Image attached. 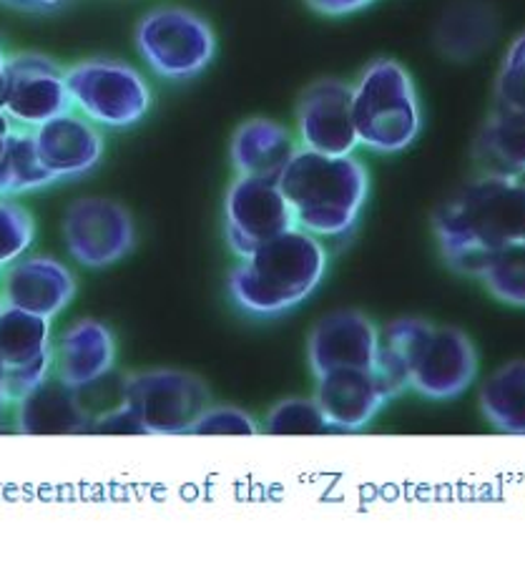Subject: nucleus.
<instances>
[{
    "instance_id": "1",
    "label": "nucleus",
    "mask_w": 525,
    "mask_h": 563,
    "mask_svg": "<svg viewBox=\"0 0 525 563\" xmlns=\"http://www.w3.org/2000/svg\"><path fill=\"white\" fill-rule=\"evenodd\" d=\"M433 234L448 267L478 279L490 260L525 240V179L478 172L435 209Z\"/></svg>"
},
{
    "instance_id": "2",
    "label": "nucleus",
    "mask_w": 525,
    "mask_h": 563,
    "mask_svg": "<svg viewBox=\"0 0 525 563\" xmlns=\"http://www.w3.org/2000/svg\"><path fill=\"white\" fill-rule=\"evenodd\" d=\"M375 367L398 398L413 390L420 398L445 402L476 385L480 352L466 330L402 317L382 330Z\"/></svg>"
},
{
    "instance_id": "3",
    "label": "nucleus",
    "mask_w": 525,
    "mask_h": 563,
    "mask_svg": "<svg viewBox=\"0 0 525 563\" xmlns=\"http://www.w3.org/2000/svg\"><path fill=\"white\" fill-rule=\"evenodd\" d=\"M294 227L317 240H339L357 227L370 197V172L355 154L332 156L300 146L277 179Z\"/></svg>"
},
{
    "instance_id": "4",
    "label": "nucleus",
    "mask_w": 525,
    "mask_h": 563,
    "mask_svg": "<svg viewBox=\"0 0 525 563\" xmlns=\"http://www.w3.org/2000/svg\"><path fill=\"white\" fill-rule=\"evenodd\" d=\"M239 260L230 275V295L244 312L257 317L300 307L325 282L329 262L322 240L297 227Z\"/></svg>"
},
{
    "instance_id": "5",
    "label": "nucleus",
    "mask_w": 525,
    "mask_h": 563,
    "mask_svg": "<svg viewBox=\"0 0 525 563\" xmlns=\"http://www.w3.org/2000/svg\"><path fill=\"white\" fill-rule=\"evenodd\" d=\"M357 141L367 152L402 154L423 134V103L410 70L392 58H378L353 84Z\"/></svg>"
},
{
    "instance_id": "6",
    "label": "nucleus",
    "mask_w": 525,
    "mask_h": 563,
    "mask_svg": "<svg viewBox=\"0 0 525 563\" xmlns=\"http://www.w3.org/2000/svg\"><path fill=\"white\" fill-rule=\"evenodd\" d=\"M136 46L154 74L187 81L212 64L216 38L201 15L187 8H159L138 23Z\"/></svg>"
},
{
    "instance_id": "7",
    "label": "nucleus",
    "mask_w": 525,
    "mask_h": 563,
    "mask_svg": "<svg viewBox=\"0 0 525 563\" xmlns=\"http://www.w3.org/2000/svg\"><path fill=\"white\" fill-rule=\"evenodd\" d=\"M126 408L146 435L191 433L209 408V390L199 377L181 369H148L126 380Z\"/></svg>"
},
{
    "instance_id": "8",
    "label": "nucleus",
    "mask_w": 525,
    "mask_h": 563,
    "mask_svg": "<svg viewBox=\"0 0 525 563\" xmlns=\"http://www.w3.org/2000/svg\"><path fill=\"white\" fill-rule=\"evenodd\" d=\"M71 101L103 126L124 129L142 121L152 103V91L136 68L119 60H89L66 74Z\"/></svg>"
},
{
    "instance_id": "9",
    "label": "nucleus",
    "mask_w": 525,
    "mask_h": 563,
    "mask_svg": "<svg viewBox=\"0 0 525 563\" xmlns=\"http://www.w3.org/2000/svg\"><path fill=\"white\" fill-rule=\"evenodd\" d=\"M224 227L236 257H247L257 246L294 229V217L277 181L239 176L224 201Z\"/></svg>"
},
{
    "instance_id": "10",
    "label": "nucleus",
    "mask_w": 525,
    "mask_h": 563,
    "mask_svg": "<svg viewBox=\"0 0 525 563\" xmlns=\"http://www.w3.org/2000/svg\"><path fill=\"white\" fill-rule=\"evenodd\" d=\"M297 141L320 154H355L360 141L353 117V84L322 78L302 93L297 106Z\"/></svg>"
},
{
    "instance_id": "11",
    "label": "nucleus",
    "mask_w": 525,
    "mask_h": 563,
    "mask_svg": "<svg viewBox=\"0 0 525 563\" xmlns=\"http://www.w3.org/2000/svg\"><path fill=\"white\" fill-rule=\"evenodd\" d=\"M64 232L74 257L89 267L124 260L136 240L134 219L109 199H81L68 207Z\"/></svg>"
},
{
    "instance_id": "12",
    "label": "nucleus",
    "mask_w": 525,
    "mask_h": 563,
    "mask_svg": "<svg viewBox=\"0 0 525 563\" xmlns=\"http://www.w3.org/2000/svg\"><path fill=\"white\" fill-rule=\"evenodd\" d=\"M317 400L327 426L345 433L365 430L370 422L398 398L378 367L335 369V373L314 377Z\"/></svg>"
},
{
    "instance_id": "13",
    "label": "nucleus",
    "mask_w": 525,
    "mask_h": 563,
    "mask_svg": "<svg viewBox=\"0 0 525 563\" xmlns=\"http://www.w3.org/2000/svg\"><path fill=\"white\" fill-rule=\"evenodd\" d=\"M382 330L360 310H335L314 324L308 338V363L314 377L335 369L375 367Z\"/></svg>"
},
{
    "instance_id": "14",
    "label": "nucleus",
    "mask_w": 525,
    "mask_h": 563,
    "mask_svg": "<svg viewBox=\"0 0 525 563\" xmlns=\"http://www.w3.org/2000/svg\"><path fill=\"white\" fill-rule=\"evenodd\" d=\"M71 103L66 74H60L54 60L33 56V53L5 60V88L0 109L8 117L41 126L51 119L64 117Z\"/></svg>"
},
{
    "instance_id": "15",
    "label": "nucleus",
    "mask_w": 525,
    "mask_h": 563,
    "mask_svg": "<svg viewBox=\"0 0 525 563\" xmlns=\"http://www.w3.org/2000/svg\"><path fill=\"white\" fill-rule=\"evenodd\" d=\"M0 363L5 367L8 402L23 400L51 363L48 317L19 307L0 310Z\"/></svg>"
},
{
    "instance_id": "16",
    "label": "nucleus",
    "mask_w": 525,
    "mask_h": 563,
    "mask_svg": "<svg viewBox=\"0 0 525 563\" xmlns=\"http://www.w3.org/2000/svg\"><path fill=\"white\" fill-rule=\"evenodd\" d=\"M501 13L488 0H453L433 29V46L450 64H472L495 46Z\"/></svg>"
},
{
    "instance_id": "17",
    "label": "nucleus",
    "mask_w": 525,
    "mask_h": 563,
    "mask_svg": "<svg viewBox=\"0 0 525 563\" xmlns=\"http://www.w3.org/2000/svg\"><path fill=\"white\" fill-rule=\"evenodd\" d=\"M36 152L43 169L58 179V176H76L93 169L103 154V141L89 123L64 113L41 123L36 131Z\"/></svg>"
},
{
    "instance_id": "18",
    "label": "nucleus",
    "mask_w": 525,
    "mask_h": 563,
    "mask_svg": "<svg viewBox=\"0 0 525 563\" xmlns=\"http://www.w3.org/2000/svg\"><path fill=\"white\" fill-rule=\"evenodd\" d=\"M300 148L290 129L269 119H252L232 139V164L239 176L277 181Z\"/></svg>"
},
{
    "instance_id": "19",
    "label": "nucleus",
    "mask_w": 525,
    "mask_h": 563,
    "mask_svg": "<svg viewBox=\"0 0 525 563\" xmlns=\"http://www.w3.org/2000/svg\"><path fill=\"white\" fill-rule=\"evenodd\" d=\"M76 292L71 272L51 260L19 264L5 285V299L19 310L54 317L71 302Z\"/></svg>"
},
{
    "instance_id": "20",
    "label": "nucleus",
    "mask_w": 525,
    "mask_h": 563,
    "mask_svg": "<svg viewBox=\"0 0 525 563\" xmlns=\"http://www.w3.org/2000/svg\"><path fill=\"white\" fill-rule=\"evenodd\" d=\"M472 158L483 174L525 179V111L493 106L472 144Z\"/></svg>"
},
{
    "instance_id": "21",
    "label": "nucleus",
    "mask_w": 525,
    "mask_h": 563,
    "mask_svg": "<svg viewBox=\"0 0 525 563\" xmlns=\"http://www.w3.org/2000/svg\"><path fill=\"white\" fill-rule=\"evenodd\" d=\"M58 377L66 385L78 387L113 369L116 342L99 322H78L58 340L54 350Z\"/></svg>"
},
{
    "instance_id": "22",
    "label": "nucleus",
    "mask_w": 525,
    "mask_h": 563,
    "mask_svg": "<svg viewBox=\"0 0 525 563\" xmlns=\"http://www.w3.org/2000/svg\"><path fill=\"white\" fill-rule=\"evenodd\" d=\"M21 402V430L25 433H89V420L78 408L74 387L60 377L41 380Z\"/></svg>"
},
{
    "instance_id": "23",
    "label": "nucleus",
    "mask_w": 525,
    "mask_h": 563,
    "mask_svg": "<svg viewBox=\"0 0 525 563\" xmlns=\"http://www.w3.org/2000/svg\"><path fill=\"white\" fill-rule=\"evenodd\" d=\"M480 412L505 435H525V357L507 360L480 385Z\"/></svg>"
},
{
    "instance_id": "24",
    "label": "nucleus",
    "mask_w": 525,
    "mask_h": 563,
    "mask_svg": "<svg viewBox=\"0 0 525 563\" xmlns=\"http://www.w3.org/2000/svg\"><path fill=\"white\" fill-rule=\"evenodd\" d=\"M478 282L501 305L525 310V240L511 244L490 260Z\"/></svg>"
},
{
    "instance_id": "25",
    "label": "nucleus",
    "mask_w": 525,
    "mask_h": 563,
    "mask_svg": "<svg viewBox=\"0 0 525 563\" xmlns=\"http://www.w3.org/2000/svg\"><path fill=\"white\" fill-rule=\"evenodd\" d=\"M48 181H54V176L43 169L36 152V134L13 131L8 152L0 162V194L33 189Z\"/></svg>"
},
{
    "instance_id": "26",
    "label": "nucleus",
    "mask_w": 525,
    "mask_h": 563,
    "mask_svg": "<svg viewBox=\"0 0 525 563\" xmlns=\"http://www.w3.org/2000/svg\"><path fill=\"white\" fill-rule=\"evenodd\" d=\"M126 380L129 377L119 375L116 369H109L93 380L74 387L78 408L83 410L86 420H89V430L93 422L103 420L111 412L121 410L126 405Z\"/></svg>"
},
{
    "instance_id": "27",
    "label": "nucleus",
    "mask_w": 525,
    "mask_h": 563,
    "mask_svg": "<svg viewBox=\"0 0 525 563\" xmlns=\"http://www.w3.org/2000/svg\"><path fill=\"white\" fill-rule=\"evenodd\" d=\"M327 420L314 398H292L277 402L265 420V433L272 435H320L327 433Z\"/></svg>"
},
{
    "instance_id": "28",
    "label": "nucleus",
    "mask_w": 525,
    "mask_h": 563,
    "mask_svg": "<svg viewBox=\"0 0 525 563\" xmlns=\"http://www.w3.org/2000/svg\"><path fill=\"white\" fill-rule=\"evenodd\" d=\"M495 109L525 111V31L511 41L498 68Z\"/></svg>"
},
{
    "instance_id": "29",
    "label": "nucleus",
    "mask_w": 525,
    "mask_h": 563,
    "mask_svg": "<svg viewBox=\"0 0 525 563\" xmlns=\"http://www.w3.org/2000/svg\"><path fill=\"white\" fill-rule=\"evenodd\" d=\"M194 435H257L259 428L249 412L232 405H209L191 428Z\"/></svg>"
},
{
    "instance_id": "30",
    "label": "nucleus",
    "mask_w": 525,
    "mask_h": 563,
    "mask_svg": "<svg viewBox=\"0 0 525 563\" xmlns=\"http://www.w3.org/2000/svg\"><path fill=\"white\" fill-rule=\"evenodd\" d=\"M33 240L29 211L15 205H0V267L19 257Z\"/></svg>"
},
{
    "instance_id": "31",
    "label": "nucleus",
    "mask_w": 525,
    "mask_h": 563,
    "mask_svg": "<svg viewBox=\"0 0 525 563\" xmlns=\"http://www.w3.org/2000/svg\"><path fill=\"white\" fill-rule=\"evenodd\" d=\"M375 0H308V5L312 11H317L322 15L329 18H343V15H353L357 11H365L367 5H372Z\"/></svg>"
},
{
    "instance_id": "32",
    "label": "nucleus",
    "mask_w": 525,
    "mask_h": 563,
    "mask_svg": "<svg viewBox=\"0 0 525 563\" xmlns=\"http://www.w3.org/2000/svg\"><path fill=\"white\" fill-rule=\"evenodd\" d=\"M11 136H13V129H11V121H8V113L0 109V162H3V156L8 152V144H11Z\"/></svg>"
},
{
    "instance_id": "33",
    "label": "nucleus",
    "mask_w": 525,
    "mask_h": 563,
    "mask_svg": "<svg viewBox=\"0 0 525 563\" xmlns=\"http://www.w3.org/2000/svg\"><path fill=\"white\" fill-rule=\"evenodd\" d=\"M8 402V390H5V367L0 363V408Z\"/></svg>"
},
{
    "instance_id": "34",
    "label": "nucleus",
    "mask_w": 525,
    "mask_h": 563,
    "mask_svg": "<svg viewBox=\"0 0 525 563\" xmlns=\"http://www.w3.org/2000/svg\"><path fill=\"white\" fill-rule=\"evenodd\" d=\"M3 88H5V60L0 56V101H3Z\"/></svg>"
},
{
    "instance_id": "35",
    "label": "nucleus",
    "mask_w": 525,
    "mask_h": 563,
    "mask_svg": "<svg viewBox=\"0 0 525 563\" xmlns=\"http://www.w3.org/2000/svg\"><path fill=\"white\" fill-rule=\"evenodd\" d=\"M23 3H38V5H54L58 0H23Z\"/></svg>"
}]
</instances>
